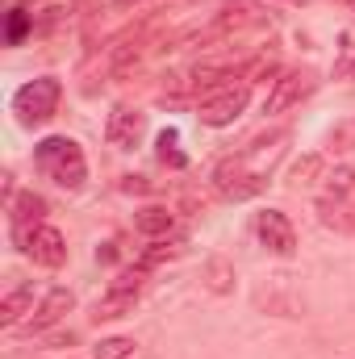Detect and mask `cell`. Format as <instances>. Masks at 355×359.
Masks as SVG:
<instances>
[{
    "mask_svg": "<svg viewBox=\"0 0 355 359\" xmlns=\"http://www.w3.org/2000/svg\"><path fill=\"white\" fill-rule=\"evenodd\" d=\"M34 163H38L42 176L55 180V184L67 188V192L84 188V180H88V159H84L80 142L67 138V134H51V138H42V142L34 147Z\"/></svg>",
    "mask_w": 355,
    "mask_h": 359,
    "instance_id": "6da1fadb",
    "label": "cell"
},
{
    "mask_svg": "<svg viewBox=\"0 0 355 359\" xmlns=\"http://www.w3.org/2000/svg\"><path fill=\"white\" fill-rule=\"evenodd\" d=\"M59 96H63V84L55 76H38L29 84H21L17 96H13V113L21 117V126H42L55 117L59 109Z\"/></svg>",
    "mask_w": 355,
    "mask_h": 359,
    "instance_id": "7a4b0ae2",
    "label": "cell"
},
{
    "mask_svg": "<svg viewBox=\"0 0 355 359\" xmlns=\"http://www.w3.org/2000/svg\"><path fill=\"white\" fill-rule=\"evenodd\" d=\"M247 163H251L247 151H243V155H230V159L217 163V172H213V188H217L226 201H247V196L264 192V184H267L264 172H251Z\"/></svg>",
    "mask_w": 355,
    "mask_h": 359,
    "instance_id": "3957f363",
    "label": "cell"
},
{
    "mask_svg": "<svg viewBox=\"0 0 355 359\" xmlns=\"http://www.w3.org/2000/svg\"><path fill=\"white\" fill-rule=\"evenodd\" d=\"M142 280H147V268H126V271H121V276L105 288V297L96 301V322L126 318V313L134 309L138 292H142Z\"/></svg>",
    "mask_w": 355,
    "mask_h": 359,
    "instance_id": "277c9868",
    "label": "cell"
},
{
    "mask_svg": "<svg viewBox=\"0 0 355 359\" xmlns=\"http://www.w3.org/2000/svg\"><path fill=\"white\" fill-rule=\"evenodd\" d=\"M17 243L42 268H63V259H67V243H63V234L55 226H29V230L17 234Z\"/></svg>",
    "mask_w": 355,
    "mask_h": 359,
    "instance_id": "5b68a950",
    "label": "cell"
},
{
    "mask_svg": "<svg viewBox=\"0 0 355 359\" xmlns=\"http://www.w3.org/2000/svg\"><path fill=\"white\" fill-rule=\"evenodd\" d=\"M247 96H251V84H230V88L213 92V96H205L201 100V121L205 126H230V121H239L243 117V109H247Z\"/></svg>",
    "mask_w": 355,
    "mask_h": 359,
    "instance_id": "8992f818",
    "label": "cell"
},
{
    "mask_svg": "<svg viewBox=\"0 0 355 359\" xmlns=\"http://www.w3.org/2000/svg\"><path fill=\"white\" fill-rule=\"evenodd\" d=\"M314 84H318V76L309 72V67H297V72H284L276 84H272V92H267L264 100V113L272 117V113H284V109H293L301 96H309L314 92Z\"/></svg>",
    "mask_w": 355,
    "mask_h": 359,
    "instance_id": "52a82bcc",
    "label": "cell"
},
{
    "mask_svg": "<svg viewBox=\"0 0 355 359\" xmlns=\"http://www.w3.org/2000/svg\"><path fill=\"white\" fill-rule=\"evenodd\" d=\"M213 25L222 29V38L243 34V29H264L267 25V8L260 0H226L222 13L213 17Z\"/></svg>",
    "mask_w": 355,
    "mask_h": 359,
    "instance_id": "ba28073f",
    "label": "cell"
},
{
    "mask_svg": "<svg viewBox=\"0 0 355 359\" xmlns=\"http://www.w3.org/2000/svg\"><path fill=\"white\" fill-rule=\"evenodd\" d=\"M105 138H109V147H117V151H134L142 138H147V113H138V109H113L109 113V126H105Z\"/></svg>",
    "mask_w": 355,
    "mask_h": 359,
    "instance_id": "9c48e42d",
    "label": "cell"
},
{
    "mask_svg": "<svg viewBox=\"0 0 355 359\" xmlns=\"http://www.w3.org/2000/svg\"><path fill=\"white\" fill-rule=\"evenodd\" d=\"M255 230H260V243H264L272 255H293V251H297L293 222H288L280 209H264V213L255 217Z\"/></svg>",
    "mask_w": 355,
    "mask_h": 359,
    "instance_id": "30bf717a",
    "label": "cell"
},
{
    "mask_svg": "<svg viewBox=\"0 0 355 359\" xmlns=\"http://www.w3.org/2000/svg\"><path fill=\"white\" fill-rule=\"evenodd\" d=\"M72 309H76V297H72L67 288H51V292L42 297L38 313L21 322V330H25V334H42V330H51L55 322H63V318H67Z\"/></svg>",
    "mask_w": 355,
    "mask_h": 359,
    "instance_id": "8fae6325",
    "label": "cell"
},
{
    "mask_svg": "<svg viewBox=\"0 0 355 359\" xmlns=\"http://www.w3.org/2000/svg\"><path fill=\"white\" fill-rule=\"evenodd\" d=\"M42 217H46V201H42L38 192H17V196L8 201V222H13L17 234H21L25 226H42Z\"/></svg>",
    "mask_w": 355,
    "mask_h": 359,
    "instance_id": "7c38bea8",
    "label": "cell"
},
{
    "mask_svg": "<svg viewBox=\"0 0 355 359\" xmlns=\"http://www.w3.org/2000/svg\"><path fill=\"white\" fill-rule=\"evenodd\" d=\"M29 305H34V284H17V288L0 301V326H4V330L21 326V318H25V313H34Z\"/></svg>",
    "mask_w": 355,
    "mask_h": 359,
    "instance_id": "4fadbf2b",
    "label": "cell"
},
{
    "mask_svg": "<svg viewBox=\"0 0 355 359\" xmlns=\"http://www.w3.org/2000/svg\"><path fill=\"white\" fill-rule=\"evenodd\" d=\"M318 217H322V226H330V230H347V234H355V209L343 205V196H335V192L318 201Z\"/></svg>",
    "mask_w": 355,
    "mask_h": 359,
    "instance_id": "5bb4252c",
    "label": "cell"
},
{
    "mask_svg": "<svg viewBox=\"0 0 355 359\" xmlns=\"http://www.w3.org/2000/svg\"><path fill=\"white\" fill-rule=\"evenodd\" d=\"M134 226H138V234H147V238H163V234L176 226V217H172L163 205H147V209L134 217Z\"/></svg>",
    "mask_w": 355,
    "mask_h": 359,
    "instance_id": "9a60e30c",
    "label": "cell"
},
{
    "mask_svg": "<svg viewBox=\"0 0 355 359\" xmlns=\"http://www.w3.org/2000/svg\"><path fill=\"white\" fill-rule=\"evenodd\" d=\"M205 284H209L213 292H230V288H234V268H230L226 259H209V264H205Z\"/></svg>",
    "mask_w": 355,
    "mask_h": 359,
    "instance_id": "2e32d148",
    "label": "cell"
},
{
    "mask_svg": "<svg viewBox=\"0 0 355 359\" xmlns=\"http://www.w3.org/2000/svg\"><path fill=\"white\" fill-rule=\"evenodd\" d=\"M25 34H29V13L25 8H8V17H4V42L8 46H21Z\"/></svg>",
    "mask_w": 355,
    "mask_h": 359,
    "instance_id": "e0dca14e",
    "label": "cell"
},
{
    "mask_svg": "<svg viewBox=\"0 0 355 359\" xmlns=\"http://www.w3.org/2000/svg\"><path fill=\"white\" fill-rule=\"evenodd\" d=\"M159 163H168V168H184V163H188L184 151H180L176 130H163V134H159Z\"/></svg>",
    "mask_w": 355,
    "mask_h": 359,
    "instance_id": "ac0fdd59",
    "label": "cell"
},
{
    "mask_svg": "<svg viewBox=\"0 0 355 359\" xmlns=\"http://www.w3.org/2000/svg\"><path fill=\"white\" fill-rule=\"evenodd\" d=\"M322 172V155H305V159H297L293 163V172H288V184L293 188H301V184H314V176Z\"/></svg>",
    "mask_w": 355,
    "mask_h": 359,
    "instance_id": "d6986e66",
    "label": "cell"
},
{
    "mask_svg": "<svg viewBox=\"0 0 355 359\" xmlns=\"http://www.w3.org/2000/svg\"><path fill=\"white\" fill-rule=\"evenodd\" d=\"M134 355V339H100L96 343V359H130Z\"/></svg>",
    "mask_w": 355,
    "mask_h": 359,
    "instance_id": "ffe728a7",
    "label": "cell"
},
{
    "mask_svg": "<svg viewBox=\"0 0 355 359\" xmlns=\"http://www.w3.org/2000/svg\"><path fill=\"white\" fill-rule=\"evenodd\" d=\"M330 151H355V117L351 121H339L335 130H330Z\"/></svg>",
    "mask_w": 355,
    "mask_h": 359,
    "instance_id": "44dd1931",
    "label": "cell"
},
{
    "mask_svg": "<svg viewBox=\"0 0 355 359\" xmlns=\"http://www.w3.org/2000/svg\"><path fill=\"white\" fill-rule=\"evenodd\" d=\"M180 251H184V243H155V247L142 255V264H138V268H155V264H163V259H176Z\"/></svg>",
    "mask_w": 355,
    "mask_h": 359,
    "instance_id": "7402d4cb",
    "label": "cell"
},
{
    "mask_svg": "<svg viewBox=\"0 0 355 359\" xmlns=\"http://www.w3.org/2000/svg\"><path fill=\"white\" fill-rule=\"evenodd\" d=\"M355 188V168H339L335 176H330V192L335 196H343V192H351Z\"/></svg>",
    "mask_w": 355,
    "mask_h": 359,
    "instance_id": "603a6c76",
    "label": "cell"
},
{
    "mask_svg": "<svg viewBox=\"0 0 355 359\" xmlns=\"http://www.w3.org/2000/svg\"><path fill=\"white\" fill-rule=\"evenodd\" d=\"M351 63H355V29H347V34H343V59H339V72L347 76Z\"/></svg>",
    "mask_w": 355,
    "mask_h": 359,
    "instance_id": "cb8c5ba5",
    "label": "cell"
},
{
    "mask_svg": "<svg viewBox=\"0 0 355 359\" xmlns=\"http://www.w3.org/2000/svg\"><path fill=\"white\" fill-rule=\"evenodd\" d=\"M113 4H117V8H130V4H138V0H113Z\"/></svg>",
    "mask_w": 355,
    "mask_h": 359,
    "instance_id": "d4e9b609",
    "label": "cell"
},
{
    "mask_svg": "<svg viewBox=\"0 0 355 359\" xmlns=\"http://www.w3.org/2000/svg\"><path fill=\"white\" fill-rule=\"evenodd\" d=\"M284 4H309V0H284Z\"/></svg>",
    "mask_w": 355,
    "mask_h": 359,
    "instance_id": "484cf974",
    "label": "cell"
},
{
    "mask_svg": "<svg viewBox=\"0 0 355 359\" xmlns=\"http://www.w3.org/2000/svg\"><path fill=\"white\" fill-rule=\"evenodd\" d=\"M347 76H351V80H355V63H351V67H347Z\"/></svg>",
    "mask_w": 355,
    "mask_h": 359,
    "instance_id": "4316f807",
    "label": "cell"
}]
</instances>
